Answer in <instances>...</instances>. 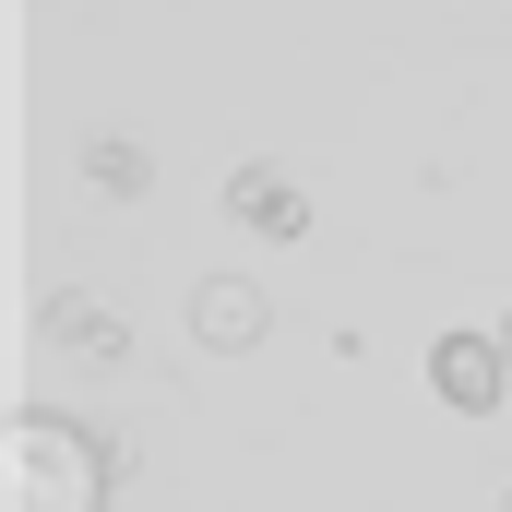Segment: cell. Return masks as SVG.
Returning a JSON list of instances; mask_svg holds the SVG:
<instances>
[{
  "mask_svg": "<svg viewBox=\"0 0 512 512\" xmlns=\"http://www.w3.org/2000/svg\"><path fill=\"white\" fill-rule=\"evenodd\" d=\"M0 512H108V441L72 417L0 429Z\"/></svg>",
  "mask_w": 512,
  "mask_h": 512,
  "instance_id": "obj_1",
  "label": "cell"
},
{
  "mask_svg": "<svg viewBox=\"0 0 512 512\" xmlns=\"http://www.w3.org/2000/svg\"><path fill=\"white\" fill-rule=\"evenodd\" d=\"M429 393L453 405V417H489L512 393V358H501V334H441L429 346Z\"/></svg>",
  "mask_w": 512,
  "mask_h": 512,
  "instance_id": "obj_2",
  "label": "cell"
},
{
  "mask_svg": "<svg viewBox=\"0 0 512 512\" xmlns=\"http://www.w3.org/2000/svg\"><path fill=\"white\" fill-rule=\"evenodd\" d=\"M262 322H274V298H262L251 274H203V286H191V334H203L215 358H251Z\"/></svg>",
  "mask_w": 512,
  "mask_h": 512,
  "instance_id": "obj_3",
  "label": "cell"
},
{
  "mask_svg": "<svg viewBox=\"0 0 512 512\" xmlns=\"http://www.w3.org/2000/svg\"><path fill=\"white\" fill-rule=\"evenodd\" d=\"M227 215H239V227H262V239H310V191H298L274 155L227 167Z\"/></svg>",
  "mask_w": 512,
  "mask_h": 512,
  "instance_id": "obj_4",
  "label": "cell"
},
{
  "mask_svg": "<svg viewBox=\"0 0 512 512\" xmlns=\"http://www.w3.org/2000/svg\"><path fill=\"white\" fill-rule=\"evenodd\" d=\"M84 179H96V191H155V155H143V143H120V131H108V143L84 155Z\"/></svg>",
  "mask_w": 512,
  "mask_h": 512,
  "instance_id": "obj_5",
  "label": "cell"
},
{
  "mask_svg": "<svg viewBox=\"0 0 512 512\" xmlns=\"http://www.w3.org/2000/svg\"><path fill=\"white\" fill-rule=\"evenodd\" d=\"M48 334H72V346H96V358H120V322H108V310H84V298H60V310H48Z\"/></svg>",
  "mask_w": 512,
  "mask_h": 512,
  "instance_id": "obj_6",
  "label": "cell"
},
{
  "mask_svg": "<svg viewBox=\"0 0 512 512\" xmlns=\"http://www.w3.org/2000/svg\"><path fill=\"white\" fill-rule=\"evenodd\" d=\"M501 358H512V310H501Z\"/></svg>",
  "mask_w": 512,
  "mask_h": 512,
  "instance_id": "obj_7",
  "label": "cell"
}]
</instances>
